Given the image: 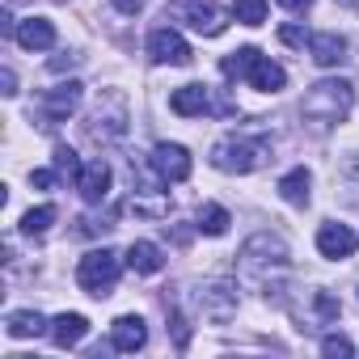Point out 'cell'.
Returning a JSON list of instances; mask_svg holds the SVG:
<instances>
[{
	"label": "cell",
	"instance_id": "1",
	"mask_svg": "<svg viewBox=\"0 0 359 359\" xmlns=\"http://www.w3.org/2000/svg\"><path fill=\"white\" fill-rule=\"evenodd\" d=\"M283 275H287V245H283V237L254 233L241 245V254H237V279L245 287L266 292V300H271V292H279V279Z\"/></svg>",
	"mask_w": 359,
	"mask_h": 359
},
{
	"label": "cell",
	"instance_id": "2",
	"mask_svg": "<svg viewBox=\"0 0 359 359\" xmlns=\"http://www.w3.org/2000/svg\"><path fill=\"white\" fill-rule=\"evenodd\" d=\"M271 161V135L266 131H229L212 148V165L220 173H254Z\"/></svg>",
	"mask_w": 359,
	"mask_h": 359
},
{
	"label": "cell",
	"instance_id": "3",
	"mask_svg": "<svg viewBox=\"0 0 359 359\" xmlns=\"http://www.w3.org/2000/svg\"><path fill=\"white\" fill-rule=\"evenodd\" d=\"M351 106H355L351 81H317L304 93L300 114H304V123H313V131H330V127H338L351 114Z\"/></svg>",
	"mask_w": 359,
	"mask_h": 359
},
{
	"label": "cell",
	"instance_id": "4",
	"mask_svg": "<svg viewBox=\"0 0 359 359\" xmlns=\"http://www.w3.org/2000/svg\"><path fill=\"white\" fill-rule=\"evenodd\" d=\"M220 72H224L229 81H250V85L262 89V93H279V89L287 85V72H283L271 55H262L258 47H241V51L224 55V60H220Z\"/></svg>",
	"mask_w": 359,
	"mask_h": 359
},
{
	"label": "cell",
	"instance_id": "5",
	"mask_svg": "<svg viewBox=\"0 0 359 359\" xmlns=\"http://www.w3.org/2000/svg\"><path fill=\"white\" fill-rule=\"evenodd\" d=\"M165 187L169 182L156 173V165L148 156L144 161L131 156V208L140 216H169V191Z\"/></svg>",
	"mask_w": 359,
	"mask_h": 359
},
{
	"label": "cell",
	"instance_id": "6",
	"mask_svg": "<svg viewBox=\"0 0 359 359\" xmlns=\"http://www.w3.org/2000/svg\"><path fill=\"white\" fill-rule=\"evenodd\" d=\"M127 123H131V114H127V97H123L118 89H106V93L97 97L89 123H85V135H89L93 144H118V140L127 135Z\"/></svg>",
	"mask_w": 359,
	"mask_h": 359
},
{
	"label": "cell",
	"instance_id": "7",
	"mask_svg": "<svg viewBox=\"0 0 359 359\" xmlns=\"http://www.w3.org/2000/svg\"><path fill=\"white\" fill-rule=\"evenodd\" d=\"M118 275H123V262H118L114 250H89V254L81 258V266H76L81 292H89V296H97V300L118 287Z\"/></svg>",
	"mask_w": 359,
	"mask_h": 359
},
{
	"label": "cell",
	"instance_id": "8",
	"mask_svg": "<svg viewBox=\"0 0 359 359\" xmlns=\"http://www.w3.org/2000/svg\"><path fill=\"white\" fill-rule=\"evenodd\" d=\"M169 110L182 114V118H199V114H237V106L224 97V89H212V85H182V89H173Z\"/></svg>",
	"mask_w": 359,
	"mask_h": 359
},
{
	"label": "cell",
	"instance_id": "9",
	"mask_svg": "<svg viewBox=\"0 0 359 359\" xmlns=\"http://www.w3.org/2000/svg\"><path fill=\"white\" fill-rule=\"evenodd\" d=\"M169 18L173 22H187L195 34H203V39H216V34H224V26H229V9H220L216 0H173L169 5Z\"/></svg>",
	"mask_w": 359,
	"mask_h": 359
},
{
	"label": "cell",
	"instance_id": "10",
	"mask_svg": "<svg viewBox=\"0 0 359 359\" xmlns=\"http://www.w3.org/2000/svg\"><path fill=\"white\" fill-rule=\"evenodd\" d=\"M191 300H195V313L208 317V321H216V325L233 321V313H237V287L224 283V279H208V283H199V287L191 292Z\"/></svg>",
	"mask_w": 359,
	"mask_h": 359
},
{
	"label": "cell",
	"instance_id": "11",
	"mask_svg": "<svg viewBox=\"0 0 359 359\" xmlns=\"http://www.w3.org/2000/svg\"><path fill=\"white\" fill-rule=\"evenodd\" d=\"M81 97H85V85H81V81H64V85L47 89V93L39 97V127H47V131H51V127L68 123V118L76 114Z\"/></svg>",
	"mask_w": 359,
	"mask_h": 359
},
{
	"label": "cell",
	"instance_id": "12",
	"mask_svg": "<svg viewBox=\"0 0 359 359\" xmlns=\"http://www.w3.org/2000/svg\"><path fill=\"white\" fill-rule=\"evenodd\" d=\"M148 55H152V64L182 68V64H191V43L177 34L173 26H156V30L148 34Z\"/></svg>",
	"mask_w": 359,
	"mask_h": 359
},
{
	"label": "cell",
	"instance_id": "13",
	"mask_svg": "<svg viewBox=\"0 0 359 359\" xmlns=\"http://www.w3.org/2000/svg\"><path fill=\"white\" fill-rule=\"evenodd\" d=\"M76 191H81V199H85L89 208L106 203V195H110V165H106L102 156H93V161L81 165V173H76Z\"/></svg>",
	"mask_w": 359,
	"mask_h": 359
},
{
	"label": "cell",
	"instance_id": "14",
	"mask_svg": "<svg viewBox=\"0 0 359 359\" xmlns=\"http://www.w3.org/2000/svg\"><path fill=\"white\" fill-rule=\"evenodd\" d=\"M152 165H156V173L165 177V182H187L191 177V152L182 148V144H156L152 148V156H148Z\"/></svg>",
	"mask_w": 359,
	"mask_h": 359
},
{
	"label": "cell",
	"instance_id": "15",
	"mask_svg": "<svg viewBox=\"0 0 359 359\" xmlns=\"http://www.w3.org/2000/svg\"><path fill=\"white\" fill-rule=\"evenodd\" d=\"M144 342H148V325H144V317L127 313V317H118V321L110 325V346H114V351L135 355V351H144Z\"/></svg>",
	"mask_w": 359,
	"mask_h": 359
},
{
	"label": "cell",
	"instance_id": "16",
	"mask_svg": "<svg viewBox=\"0 0 359 359\" xmlns=\"http://www.w3.org/2000/svg\"><path fill=\"white\" fill-rule=\"evenodd\" d=\"M309 55H313L317 68H338V64L346 60V39L334 34V30H325V34H309Z\"/></svg>",
	"mask_w": 359,
	"mask_h": 359
},
{
	"label": "cell",
	"instance_id": "17",
	"mask_svg": "<svg viewBox=\"0 0 359 359\" xmlns=\"http://www.w3.org/2000/svg\"><path fill=\"white\" fill-rule=\"evenodd\" d=\"M317 250H321V258H351L355 254V233L346 229V224H321L317 229Z\"/></svg>",
	"mask_w": 359,
	"mask_h": 359
},
{
	"label": "cell",
	"instance_id": "18",
	"mask_svg": "<svg viewBox=\"0 0 359 359\" xmlns=\"http://www.w3.org/2000/svg\"><path fill=\"white\" fill-rule=\"evenodd\" d=\"M26 51H51L55 47V26L47 22V18H26V22H18V34H13Z\"/></svg>",
	"mask_w": 359,
	"mask_h": 359
},
{
	"label": "cell",
	"instance_id": "19",
	"mask_svg": "<svg viewBox=\"0 0 359 359\" xmlns=\"http://www.w3.org/2000/svg\"><path fill=\"white\" fill-rule=\"evenodd\" d=\"M85 334H89V321H85L81 313H60V317L51 321V342H55V346H64V351H68V346H76Z\"/></svg>",
	"mask_w": 359,
	"mask_h": 359
},
{
	"label": "cell",
	"instance_id": "20",
	"mask_svg": "<svg viewBox=\"0 0 359 359\" xmlns=\"http://www.w3.org/2000/svg\"><path fill=\"white\" fill-rule=\"evenodd\" d=\"M127 266H131L135 275H156V271L165 266V254H161V245H152V241H131Z\"/></svg>",
	"mask_w": 359,
	"mask_h": 359
},
{
	"label": "cell",
	"instance_id": "21",
	"mask_svg": "<svg viewBox=\"0 0 359 359\" xmlns=\"http://www.w3.org/2000/svg\"><path fill=\"white\" fill-rule=\"evenodd\" d=\"M309 187H313V177H309L304 165L279 177V195H283V203H292V208H304V203H309Z\"/></svg>",
	"mask_w": 359,
	"mask_h": 359
},
{
	"label": "cell",
	"instance_id": "22",
	"mask_svg": "<svg viewBox=\"0 0 359 359\" xmlns=\"http://www.w3.org/2000/svg\"><path fill=\"white\" fill-rule=\"evenodd\" d=\"M229 224H233V216H229L220 203H203V208H199V216H195V229H199L203 237H224V233H229Z\"/></svg>",
	"mask_w": 359,
	"mask_h": 359
},
{
	"label": "cell",
	"instance_id": "23",
	"mask_svg": "<svg viewBox=\"0 0 359 359\" xmlns=\"http://www.w3.org/2000/svg\"><path fill=\"white\" fill-rule=\"evenodd\" d=\"M5 330H9L13 338H39V334L47 330V321H43L34 309H18V313L5 317Z\"/></svg>",
	"mask_w": 359,
	"mask_h": 359
},
{
	"label": "cell",
	"instance_id": "24",
	"mask_svg": "<svg viewBox=\"0 0 359 359\" xmlns=\"http://www.w3.org/2000/svg\"><path fill=\"white\" fill-rule=\"evenodd\" d=\"M51 224H55V208H51V203H43V208H30V212L22 216V233H26V237H43Z\"/></svg>",
	"mask_w": 359,
	"mask_h": 359
},
{
	"label": "cell",
	"instance_id": "25",
	"mask_svg": "<svg viewBox=\"0 0 359 359\" xmlns=\"http://www.w3.org/2000/svg\"><path fill=\"white\" fill-rule=\"evenodd\" d=\"M233 18L241 26H262L266 22V0H237L233 5Z\"/></svg>",
	"mask_w": 359,
	"mask_h": 359
},
{
	"label": "cell",
	"instance_id": "26",
	"mask_svg": "<svg viewBox=\"0 0 359 359\" xmlns=\"http://www.w3.org/2000/svg\"><path fill=\"white\" fill-rule=\"evenodd\" d=\"M81 165H85V161H76V152H72L68 144H60V148H55V173H64V177H72V182H76Z\"/></svg>",
	"mask_w": 359,
	"mask_h": 359
},
{
	"label": "cell",
	"instance_id": "27",
	"mask_svg": "<svg viewBox=\"0 0 359 359\" xmlns=\"http://www.w3.org/2000/svg\"><path fill=\"white\" fill-rule=\"evenodd\" d=\"M321 355H330V359H346V355H355V342L351 338H342V334H325L321 338Z\"/></svg>",
	"mask_w": 359,
	"mask_h": 359
},
{
	"label": "cell",
	"instance_id": "28",
	"mask_svg": "<svg viewBox=\"0 0 359 359\" xmlns=\"http://www.w3.org/2000/svg\"><path fill=\"white\" fill-rule=\"evenodd\" d=\"M279 39H283L287 47H304V43H309V34H304V26H300V22H287V26H279Z\"/></svg>",
	"mask_w": 359,
	"mask_h": 359
},
{
	"label": "cell",
	"instance_id": "29",
	"mask_svg": "<svg viewBox=\"0 0 359 359\" xmlns=\"http://www.w3.org/2000/svg\"><path fill=\"white\" fill-rule=\"evenodd\" d=\"M30 182H34L39 191H51V187H55V173H51V169H30Z\"/></svg>",
	"mask_w": 359,
	"mask_h": 359
},
{
	"label": "cell",
	"instance_id": "30",
	"mask_svg": "<svg viewBox=\"0 0 359 359\" xmlns=\"http://www.w3.org/2000/svg\"><path fill=\"white\" fill-rule=\"evenodd\" d=\"M0 85H5V89H0L5 97H18V76H13V68H5V72H0Z\"/></svg>",
	"mask_w": 359,
	"mask_h": 359
},
{
	"label": "cell",
	"instance_id": "31",
	"mask_svg": "<svg viewBox=\"0 0 359 359\" xmlns=\"http://www.w3.org/2000/svg\"><path fill=\"white\" fill-rule=\"evenodd\" d=\"M114 9L131 18V13H140V9H144V0H114Z\"/></svg>",
	"mask_w": 359,
	"mask_h": 359
},
{
	"label": "cell",
	"instance_id": "32",
	"mask_svg": "<svg viewBox=\"0 0 359 359\" xmlns=\"http://www.w3.org/2000/svg\"><path fill=\"white\" fill-rule=\"evenodd\" d=\"M279 5H283V9H287V13H304V9H309V5H313V0H279Z\"/></svg>",
	"mask_w": 359,
	"mask_h": 359
},
{
	"label": "cell",
	"instance_id": "33",
	"mask_svg": "<svg viewBox=\"0 0 359 359\" xmlns=\"http://www.w3.org/2000/svg\"><path fill=\"white\" fill-rule=\"evenodd\" d=\"M60 5H64V0H60Z\"/></svg>",
	"mask_w": 359,
	"mask_h": 359
}]
</instances>
